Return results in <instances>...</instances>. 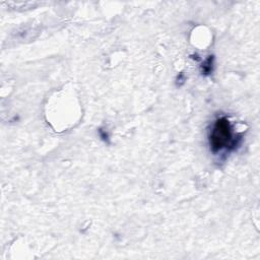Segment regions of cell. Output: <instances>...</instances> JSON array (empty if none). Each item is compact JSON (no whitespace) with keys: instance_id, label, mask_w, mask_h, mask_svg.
<instances>
[{"instance_id":"cell-1","label":"cell","mask_w":260,"mask_h":260,"mask_svg":"<svg viewBox=\"0 0 260 260\" xmlns=\"http://www.w3.org/2000/svg\"><path fill=\"white\" fill-rule=\"evenodd\" d=\"M209 145L212 152L232 150L238 145V138L234 133L232 124L226 117H218L209 131Z\"/></svg>"},{"instance_id":"cell-2","label":"cell","mask_w":260,"mask_h":260,"mask_svg":"<svg viewBox=\"0 0 260 260\" xmlns=\"http://www.w3.org/2000/svg\"><path fill=\"white\" fill-rule=\"evenodd\" d=\"M212 60H213L212 57H209L208 59L205 60V62L202 64V73L209 74L210 72H212V65H213Z\"/></svg>"}]
</instances>
